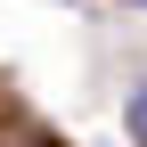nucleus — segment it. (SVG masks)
<instances>
[{"mask_svg":"<svg viewBox=\"0 0 147 147\" xmlns=\"http://www.w3.org/2000/svg\"><path fill=\"white\" fill-rule=\"evenodd\" d=\"M131 131H139V147H147V90L131 98Z\"/></svg>","mask_w":147,"mask_h":147,"instance_id":"1","label":"nucleus"}]
</instances>
